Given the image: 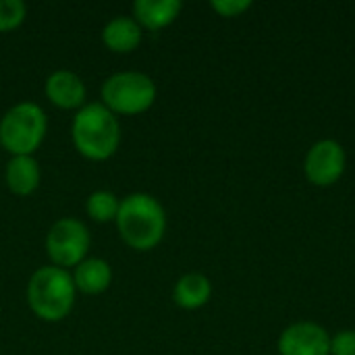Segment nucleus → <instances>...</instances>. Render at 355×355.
<instances>
[{"label":"nucleus","instance_id":"obj_1","mask_svg":"<svg viewBox=\"0 0 355 355\" xmlns=\"http://www.w3.org/2000/svg\"><path fill=\"white\" fill-rule=\"evenodd\" d=\"M121 239L135 252L154 250L166 233V212L150 193H129L121 200L116 214Z\"/></svg>","mask_w":355,"mask_h":355},{"label":"nucleus","instance_id":"obj_2","mask_svg":"<svg viewBox=\"0 0 355 355\" xmlns=\"http://www.w3.org/2000/svg\"><path fill=\"white\" fill-rule=\"evenodd\" d=\"M71 137L75 150L94 162L108 160L121 146V125L102 102H87L73 116Z\"/></svg>","mask_w":355,"mask_h":355},{"label":"nucleus","instance_id":"obj_3","mask_svg":"<svg viewBox=\"0 0 355 355\" xmlns=\"http://www.w3.org/2000/svg\"><path fill=\"white\" fill-rule=\"evenodd\" d=\"M77 287L73 283V275L58 266H42L37 268L27 283V306L44 322H60L64 320L75 306Z\"/></svg>","mask_w":355,"mask_h":355},{"label":"nucleus","instance_id":"obj_4","mask_svg":"<svg viewBox=\"0 0 355 355\" xmlns=\"http://www.w3.org/2000/svg\"><path fill=\"white\" fill-rule=\"evenodd\" d=\"M48 131V116L35 102H19L0 119V146L10 156H33Z\"/></svg>","mask_w":355,"mask_h":355},{"label":"nucleus","instance_id":"obj_5","mask_svg":"<svg viewBox=\"0 0 355 355\" xmlns=\"http://www.w3.org/2000/svg\"><path fill=\"white\" fill-rule=\"evenodd\" d=\"M156 94L154 79L139 71H121L102 83V104L112 114H141L154 106Z\"/></svg>","mask_w":355,"mask_h":355},{"label":"nucleus","instance_id":"obj_6","mask_svg":"<svg viewBox=\"0 0 355 355\" xmlns=\"http://www.w3.org/2000/svg\"><path fill=\"white\" fill-rule=\"evenodd\" d=\"M89 245H92V237L87 227L73 216H64L56 220L46 233V241H44L52 266L64 270L81 264L89 252Z\"/></svg>","mask_w":355,"mask_h":355},{"label":"nucleus","instance_id":"obj_7","mask_svg":"<svg viewBox=\"0 0 355 355\" xmlns=\"http://www.w3.org/2000/svg\"><path fill=\"white\" fill-rule=\"evenodd\" d=\"M345 168V152L333 139L318 141L306 158V175L314 185H333Z\"/></svg>","mask_w":355,"mask_h":355},{"label":"nucleus","instance_id":"obj_8","mask_svg":"<svg viewBox=\"0 0 355 355\" xmlns=\"http://www.w3.org/2000/svg\"><path fill=\"white\" fill-rule=\"evenodd\" d=\"M279 352L281 355H329L331 339L322 327L314 322H300L281 335Z\"/></svg>","mask_w":355,"mask_h":355},{"label":"nucleus","instance_id":"obj_9","mask_svg":"<svg viewBox=\"0 0 355 355\" xmlns=\"http://www.w3.org/2000/svg\"><path fill=\"white\" fill-rule=\"evenodd\" d=\"M46 98L62 110H79L85 106V83L83 79L67 69H58L48 75L44 83Z\"/></svg>","mask_w":355,"mask_h":355},{"label":"nucleus","instance_id":"obj_10","mask_svg":"<svg viewBox=\"0 0 355 355\" xmlns=\"http://www.w3.org/2000/svg\"><path fill=\"white\" fill-rule=\"evenodd\" d=\"M181 8L183 4L179 0H137L133 2V19L141 29L160 31L179 17Z\"/></svg>","mask_w":355,"mask_h":355},{"label":"nucleus","instance_id":"obj_11","mask_svg":"<svg viewBox=\"0 0 355 355\" xmlns=\"http://www.w3.org/2000/svg\"><path fill=\"white\" fill-rule=\"evenodd\" d=\"M40 164L33 156H12L4 171V181L10 193L25 198L40 187Z\"/></svg>","mask_w":355,"mask_h":355},{"label":"nucleus","instance_id":"obj_12","mask_svg":"<svg viewBox=\"0 0 355 355\" xmlns=\"http://www.w3.org/2000/svg\"><path fill=\"white\" fill-rule=\"evenodd\" d=\"M102 42L110 52L129 54L141 44V27L133 17H114L104 25Z\"/></svg>","mask_w":355,"mask_h":355},{"label":"nucleus","instance_id":"obj_13","mask_svg":"<svg viewBox=\"0 0 355 355\" xmlns=\"http://www.w3.org/2000/svg\"><path fill=\"white\" fill-rule=\"evenodd\" d=\"M73 283L77 291L85 295H100L112 283V268L102 258H85L81 264L75 266Z\"/></svg>","mask_w":355,"mask_h":355},{"label":"nucleus","instance_id":"obj_14","mask_svg":"<svg viewBox=\"0 0 355 355\" xmlns=\"http://www.w3.org/2000/svg\"><path fill=\"white\" fill-rule=\"evenodd\" d=\"M210 295H212V285L200 272L183 275L177 281L175 291H173L175 304L179 308H183V310H198V308L206 306L208 300H210Z\"/></svg>","mask_w":355,"mask_h":355},{"label":"nucleus","instance_id":"obj_15","mask_svg":"<svg viewBox=\"0 0 355 355\" xmlns=\"http://www.w3.org/2000/svg\"><path fill=\"white\" fill-rule=\"evenodd\" d=\"M119 208H121V200L108 189H98V191L89 193V198L85 202L87 216L96 223H102V225L116 220Z\"/></svg>","mask_w":355,"mask_h":355},{"label":"nucleus","instance_id":"obj_16","mask_svg":"<svg viewBox=\"0 0 355 355\" xmlns=\"http://www.w3.org/2000/svg\"><path fill=\"white\" fill-rule=\"evenodd\" d=\"M25 17L27 6L23 0H0V33L21 27Z\"/></svg>","mask_w":355,"mask_h":355},{"label":"nucleus","instance_id":"obj_17","mask_svg":"<svg viewBox=\"0 0 355 355\" xmlns=\"http://www.w3.org/2000/svg\"><path fill=\"white\" fill-rule=\"evenodd\" d=\"M252 6L250 0H214L212 8L220 15V17H237L241 12H245Z\"/></svg>","mask_w":355,"mask_h":355},{"label":"nucleus","instance_id":"obj_18","mask_svg":"<svg viewBox=\"0 0 355 355\" xmlns=\"http://www.w3.org/2000/svg\"><path fill=\"white\" fill-rule=\"evenodd\" d=\"M333 355H355V331H343L331 341Z\"/></svg>","mask_w":355,"mask_h":355}]
</instances>
